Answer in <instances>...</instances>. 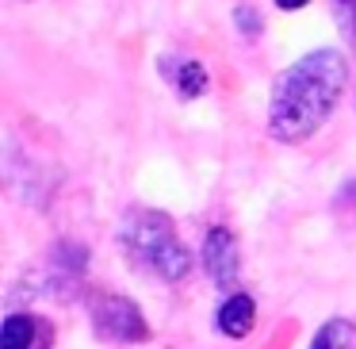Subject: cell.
I'll return each instance as SVG.
<instances>
[{"instance_id":"cell-1","label":"cell","mask_w":356,"mask_h":349,"mask_svg":"<svg viewBox=\"0 0 356 349\" xmlns=\"http://www.w3.org/2000/svg\"><path fill=\"white\" fill-rule=\"evenodd\" d=\"M348 85V58L333 47H318L302 54L295 65H287L272 81L268 100V134L276 142L299 146L314 139L322 123L341 104V93Z\"/></svg>"},{"instance_id":"cell-2","label":"cell","mask_w":356,"mask_h":349,"mask_svg":"<svg viewBox=\"0 0 356 349\" xmlns=\"http://www.w3.org/2000/svg\"><path fill=\"white\" fill-rule=\"evenodd\" d=\"M119 246L127 249V257L138 269L154 272L169 284H177L192 272V254L177 238V226L165 211H131L119 226Z\"/></svg>"},{"instance_id":"cell-3","label":"cell","mask_w":356,"mask_h":349,"mask_svg":"<svg viewBox=\"0 0 356 349\" xmlns=\"http://www.w3.org/2000/svg\"><path fill=\"white\" fill-rule=\"evenodd\" d=\"M88 318H92V330L104 341H115V346H142V341H149L146 315L127 295L92 292L88 295Z\"/></svg>"},{"instance_id":"cell-4","label":"cell","mask_w":356,"mask_h":349,"mask_svg":"<svg viewBox=\"0 0 356 349\" xmlns=\"http://www.w3.org/2000/svg\"><path fill=\"white\" fill-rule=\"evenodd\" d=\"M203 269H207V277L215 280V288H222V292H234V288H238L241 249H238V238H234L226 226H211L207 238H203Z\"/></svg>"},{"instance_id":"cell-5","label":"cell","mask_w":356,"mask_h":349,"mask_svg":"<svg viewBox=\"0 0 356 349\" xmlns=\"http://www.w3.org/2000/svg\"><path fill=\"white\" fill-rule=\"evenodd\" d=\"M54 346V326L50 318L35 311H12L0 326V349H50Z\"/></svg>"},{"instance_id":"cell-6","label":"cell","mask_w":356,"mask_h":349,"mask_svg":"<svg viewBox=\"0 0 356 349\" xmlns=\"http://www.w3.org/2000/svg\"><path fill=\"white\" fill-rule=\"evenodd\" d=\"M215 323H218V330H222L226 338H245V334L257 326V300L249 292L226 295V303L218 307Z\"/></svg>"},{"instance_id":"cell-7","label":"cell","mask_w":356,"mask_h":349,"mask_svg":"<svg viewBox=\"0 0 356 349\" xmlns=\"http://www.w3.org/2000/svg\"><path fill=\"white\" fill-rule=\"evenodd\" d=\"M165 77H169V85L177 88L180 100H200V96L211 88L207 70H203L195 58H177V62H165Z\"/></svg>"},{"instance_id":"cell-8","label":"cell","mask_w":356,"mask_h":349,"mask_svg":"<svg viewBox=\"0 0 356 349\" xmlns=\"http://www.w3.org/2000/svg\"><path fill=\"white\" fill-rule=\"evenodd\" d=\"M310 349H356V323L353 318H330L314 334Z\"/></svg>"},{"instance_id":"cell-9","label":"cell","mask_w":356,"mask_h":349,"mask_svg":"<svg viewBox=\"0 0 356 349\" xmlns=\"http://www.w3.org/2000/svg\"><path fill=\"white\" fill-rule=\"evenodd\" d=\"M330 4H333V20H337L341 35L356 50V0H330Z\"/></svg>"},{"instance_id":"cell-10","label":"cell","mask_w":356,"mask_h":349,"mask_svg":"<svg viewBox=\"0 0 356 349\" xmlns=\"http://www.w3.org/2000/svg\"><path fill=\"white\" fill-rule=\"evenodd\" d=\"M234 27H238L241 39H257L261 27H264V20H261V12H257L253 4H238V8H234Z\"/></svg>"},{"instance_id":"cell-11","label":"cell","mask_w":356,"mask_h":349,"mask_svg":"<svg viewBox=\"0 0 356 349\" xmlns=\"http://www.w3.org/2000/svg\"><path fill=\"white\" fill-rule=\"evenodd\" d=\"M333 208H337V211H345V215H353V219H356V177H353V180H345V188L337 192V200H333Z\"/></svg>"},{"instance_id":"cell-12","label":"cell","mask_w":356,"mask_h":349,"mask_svg":"<svg viewBox=\"0 0 356 349\" xmlns=\"http://www.w3.org/2000/svg\"><path fill=\"white\" fill-rule=\"evenodd\" d=\"M310 0H276V8H284V12H299V8H307Z\"/></svg>"}]
</instances>
